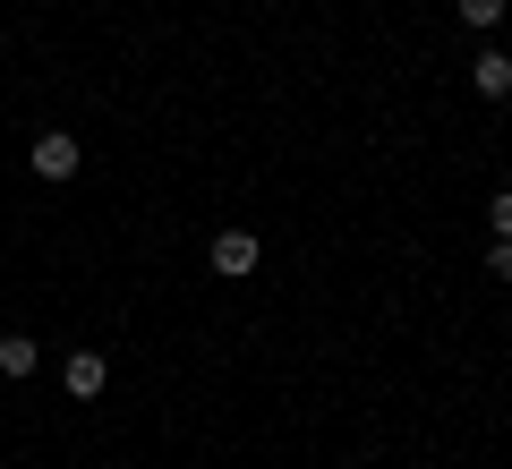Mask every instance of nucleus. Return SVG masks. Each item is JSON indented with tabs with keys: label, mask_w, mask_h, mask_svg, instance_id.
Here are the masks:
<instances>
[{
	"label": "nucleus",
	"mask_w": 512,
	"mask_h": 469,
	"mask_svg": "<svg viewBox=\"0 0 512 469\" xmlns=\"http://www.w3.org/2000/svg\"><path fill=\"white\" fill-rule=\"evenodd\" d=\"M26 163H35V180H77V163H86V145H77L69 128H43V137L26 145Z\"/></svg>",
	"instance_id": "1"
},
{
	"label": "nucleus",
	"mask_w": 512,
	"mask_h": 469,
	"mask_svg": "<svg viewBox=\"0 0 512 469\" xmlns=\"http://www.w3.org/2000/svg\"><path fill=\"white\" fill-rule=\"evenodd\" d=\"M60 384H69V401H94L111 384V367H103V350H69V367H60Z\"/></svg>",
	"instance_id": "2"
},
{
	"label": "nucleus",
	"mask_w": 512,
	"mask_h": 469,
	"mask_svg": "<svg viewBox=\"0 0 512 469\" xmlns=\"http://www.w3.org/2000/svg\"><path fill=\"white\" fill-rule=\"evenodd\" d=\"M470 86L487 94V103H504V94H512V52H495V43H487V52L470 60Z\"/></svg>",
	"instance_id": "3"
},
{
	"label": "nucleus",
	"mask_w": 512,
	"mask_h": 469,
	"mask_svg": "<svg viewBox=\"0 0 512 469\" xmlns=\"http://www.w3.org/2000/svg\"><path fill=\"white\" fill-rule=\"evenodd\" d=\"M214 273H222V282L256 273V231H222V239H214Z\"/></svg>",
	"instance_id": "4"
},
{
	"label": "nucleus",
	"mask_w": 512,
	"mask_h": 469,
	"mask_svg": "<svg viewBox=\"0 0 512 469\" xmlns=\"http://www.w3.org/2000/svg\"><path fill=\"white\" fill-rule=\"evenodd\" d=\"M35 367H43L35 333H0V376H35Z\"/></svg>",
	"instance_id": "5"
},
{
	"label": "nucleus",
	"mask_w": 512,
	"mask_h": 469,
	"mask_svg": "<svg viewBox=\"0 0 512 469\" xmlns=\"http://www.w3.org/2000/svg\"><path fill=\"white\" fill-rule=\"evenodd\" d=\"M461 26H478V35H487V26H504V0H461Z\"/></svg>",
	"instance_id": "6"
},
{
	"label": "nucleus",
	"mask_w": 512,
	"mask_h": 469,
	"mask_svg": "<svg viewBox=\"0 0 512 469\" xmlns=\"http://www.w3.org/2000/svg\"><path fill=\"white\" fill-rule=\"evenodd\" d=\"M487 222H495V239H512V188H495V197H487Z\"/></svg>",
	"instance_id": "7"
},
{
	"label": "nucleus",
	"mask_w": 512,
	"mask_h": 469,
	"mask_svg": "<svg viewBox=\"0 0 512 469\" xmlns=\"http://www.w3.org/2000/svg\"><path fill=\"white\" fill-rule=\"evenodd\" d=\"M487 273H495V282H512V239H495V248H487Z\"/></svg>",
	"instance_id": "8"
}]
</instances>
